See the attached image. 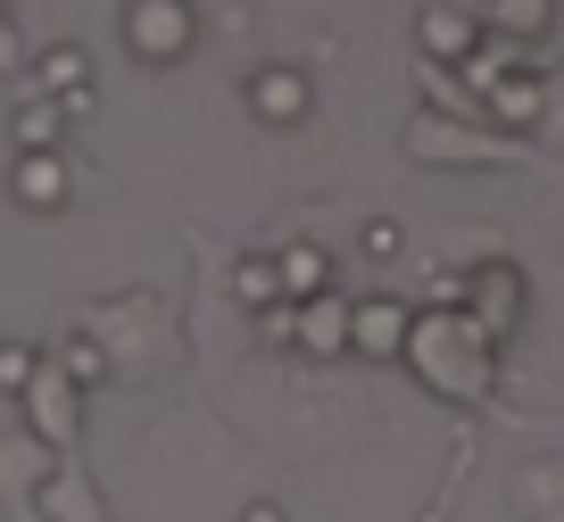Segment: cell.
Masks as SVG:
<instances>
[{
  "label": "cell",
  "mask_w": 564,
  "mask_h": 522,
  "mask_svg": "<svg viewBox=\"0 0 564 522\" xmlns=\"http://www.w3.org/2000/svg\"><path fill=\"white\" fill-rule=\"evenodd\" d=\"M406 157L415 166H507V157H523V133H474L457 117H415L406 124Z\"/></svg>",
  "instance_id": "7a4b0ae2"
},
{
  "label": "cell",
  "mask_w": 564,
  "mask_h": 522,
  "mask_svg": "<svg viewBox=\"0 0 564 522\" xmlns=\"http://www.w3.org/2000/svg\"><path fill=\"white\" fill-rule=\"evenodd\" d=\"M241 522H282V514H274V505H249V514H241Z\"/></svg>",
  "instance_id": "ffe728a7"
},
{
  "label": "cell",
  "mask_w": 564,
  "mask_h": 522,
  "mask_svg": "<svg viewBox=\"0 0 564 522\" xmlns=\"http://www.w3.org/2000/svg\"><path fill=\"white\" fill-rule=\"evenodd\" d=\"M415 34H423V51H432V67H441V58H448V67H465V58L481 51V25L457 18V9H423Z\"/></svg>",
  "instance_id": "7c38bea8"
},
{
  "label": "cell",
  "mask_w": 564,
  "mask_h": 522,
  "mask_svg": "<svg viewBox=\"0 0 564 522\" xmlns=\"http://www.w3.org/2000/svg\"><path fill=\"white\" fill-rule=\"evenodd\" d=\"M406 331H415V307H399V298H357L349 307L357 357H406Z\"/></svg>",
  "instance_id": "8992f818"
},
{
  "label": "cell",
  "mask_w": 564,
  "mask_h": 522,
  "mask_svg": "<svg viewBox=\"0 0 564 522\" xmlns=\"http://www.w3.org/2000/svg\"><path fill=\"white\" fill-rule=\"evenodd\" d=\"M58 373H67L75 390H84V382H100V340H67V366H58Z\"/></svg>",
  "instance_id": "2e32d148"
},
{
  "label": "cell",
  "mask_w": 564,
  "mask_h": 522,
  "mask_svg": "<svg viewBox=\"0 0 564 522\" xmlns=\"http://www.w3.org/2000/svg\"><path fill=\"white\" fill-rule=\"evenodd\" d=\"M249 108H258L265 124H300L307 75H300V67H265V75H249Z\"/></svg>",
  "instance_id": "8fae6325"
},
{
  "label": "cell",
  "mask_w": 564,
  "mask_h": 522,
  "mask_svg": "<svg viewBox=\"0 0 564 522\" xmlns=\"http://www.w3.org/2000/svg\"><path fill=\"white\" fill-rule=\"evenodd\" d=\"M465 315H474V324L490 331V340H507V331H514V315H523V274L490 258L474 282H465Z\"/></svg>",
  "instance_id": "5b68a950"
},
{
  "label": "cell",
  "mask_w": 564,
  "mask_h": 522,
  "mask_svg": "<svg viewBox=\"0 0 564 522\" xmlns=\"http://www.w3.org/2000/svg\"><path fill=\"white\" fill-rule=\"evenodd\" d=\"M390 249H399V225H390V216H373V225H366V258H390Z\"/></svg>",
  "instance_id": "ac0fdd59"
},
{
  "label": "cell",
  "mask_w": 564,
  "mask_h": 522,
  "mask_svg": "<svg viewBox=\"0 0 564 522\" xmlns=\"http://www.w3.org/2000/svg\"><path fill=\"white\" fill-rule=\"evenodd\" d=\"M124 51L141 58V67H175L183 51H192V0H124Z\"/></svg>",
  "instance_id": "277c9868"
},
{
  "label": "cell",
  "mask_w": 564,
  "mask_h": 522,
  "mask_svg": "<svg viewBox=\"0 0 564 522\" xmlns=\"http://www.w3.org/2000/svg\"><path fill=\"white\" fill-rule=\"evenodd\" d=\"M42 91H51V100H75V91H84V51H75V42L42 51Z\"/></svg>",
  "instance_id": "5bb4252c"
},
{
  "label": "cell",
  "mask_w": 564,
  "mask_h": 522,
  "mask_svg": "<svg viewBox=\"0 0 564 522\" xmlns=\"http://www.w3.org/2000/svg\"><path fill=\"white\" fill-rule=\"evenodd\" d=\"M274 274H282V307H307V298L333 291V258H324L316 241H291V249L274 258Z\"/></svg>",
  "instance_id": "30bf717a"
},
{
  "label": "cell",
  "mask_w": 564,
  "mask_h": 522,
  "mask_svg": "<svg viewBox=\"0 0 564 522\" xmlns=\"http://www.w3.org/2000/svg\"><path fill=\"white\" fill-rule=\"evenodd\" d=\"M34 505H42V514H51V522H108L75 456H67V465H51V472H42V498H34Z\"/></svg>",
  "instance_id": "ba28073f"
},
{
  "label": "cell",
  "mask_w": 564,
  "mask_h": 522,
  "mask_svg": "<svg viewBox=\"0 0 564 522\" xmlns=\"http://www.w3.org/2000/svg\"><path fill=\"white\" fill-rule=\"evenodd\" d=\"M0 18H9V0H0Z\"/></svg>",
  "instance_id": "44dd1931"
},
{
  "label": "cell",
  "mask_w": 564,
  "mask_h": 522,
  "mask_svg": "<svg viewBox=\"0 0 564 522\" xmlns=\"http://www.w3.org/2000/svg\"><path fill=\"white\" fill-rule=\"evenodd\" d=\"M18 399H25V439H42V448L67 465V456L84 448V390L58 366H34V382H25Z\"/></svg>",
  "instance_id": "3957f363"
},
{
  "label": "cell",
  "mask_w": 564,
  "mask_h": 522,
  "mask_svg": "<svg viewBox=\"0 0 564 522\" xmlns=\"http://www.w3.org/2000/svg\"><path fill=\"white\" fill-rule=\"evenodd\" d=\"M291 340H300L307 357H340V348H349V307H340L333 291L307 298V307H291Z\"/></svg>",
  "instance_id": "9c48e42d"
},
{
  "label": "cell",
  "mask_w": 564,
  "mask_h": 522,
  "mask_svg": "<svg viewBox=\"0 0 564 522\" xmlns=\"http://www.w3.org/2000/svg\"><path fill=\"white\" fill-rule=\"evenodd\" d=\"M232 291H241V307H282V274H274V258H249L241 274H232Z\"/></svg>",
  "instance_id": "9a60e30c"
},
{
  "label": "cell",
  "mask_w": 564,
  "mask_h": 522,
  "mask_svg": "<svg viewBox=\"0 0 564 522\" xmlns=\"http://www.w3.org/2000/svg\"><path fill=\"white\" fill-rule=\"evenodd\" d=\"M490 348L498 340L465 307H441V315H415V331H406V366L441 390V399H481V390H490Z\"/></svg>",
  "instance_id": "6da1fadb"
},
{
  "label": "cell",
  "mask_w": 564,
  "mask_h": 522,
  "mask_svg": "<svg viewBox=\"0 0 564 522\" xmlns=\"http://www.w3.org/2000/svg\"><path fill=\"white\" fill-rule=\"evenodd\" d=\"M9 67H25V51H18V34H9V18H0V75Z\"/></svg>",
  "instance_id": "d6986e66"
},
{
  "label": "cell",
  "mask_w": 564,
  "mask_h": 522,
  "mask_svg": "<svg viewBox=\"0 0 564 522\" xmlns=\"http://www.w3.org/2000/svg\"><path fill=\"white\" fill-rule=\"evenodd\" d=\"M9 199H18L25 216H51V208H67V157H58V150L18 157V174H9Z\"/></svg>",
  "instance_id": "52a82bcc"
},
{
  "label": "cell",
  "mask_w": 564,
  "mask_h": 522,
  "mask_svg": "<svg viewBox=\"0 0 564 522\" xmlns=\"http://www.w3.org/2000/svg\"><path fill=\"white\" fill-rule=\"evenodd\" d=\"M58 133H67V100H51V91H42V100L18 108V150H25V157L58 150Z\"/></svg>",
  "instance_id": "4fadbf2b"
},
{
  "label": "cell",
  "mask_w": 564,
  "mask_h": 522,
  "mask_svg": "<svg viewBox=\"0 0 564 522\" xmlns=\"http://www.w3.org/2000/svg\"><path fill=\"white\" fill-rule=\"evenodd\" d=\"M34 366H42L34 348H0V390H25V382H34Z\"/></svg>",
  "instance_id": "e0dca14e"
}]
</instances>
